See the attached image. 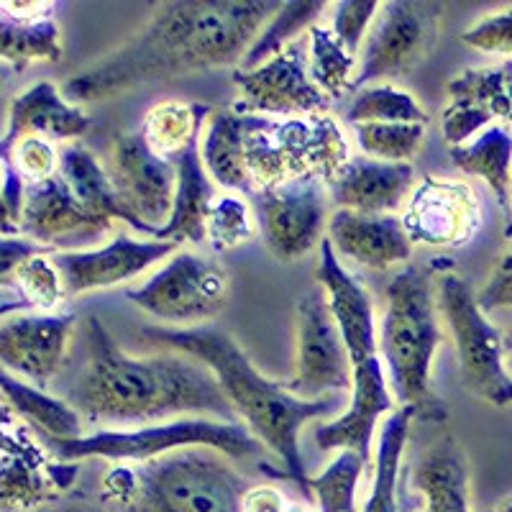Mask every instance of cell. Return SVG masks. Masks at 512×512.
<instances>
[{
  "mask_svg": "<svg viewBox=\"0 0 512 512\" xmlns=\"http://www.w3.org/2000/svg\"><path fill=\"white\" fill-rule=\"evenodd\" d=\"M415 420V410L408 405H400L392 410L390 418L379 428L377 459L372 469V492L364 502L361 512H402L397 500V487H400L402 456L408 448L410 425Z\"/></svg>",
  "mask_w": 512,
  "mask_h": 512,
  "instance_id": "33",
  "label": "cell"
},
{
  "mask_svg": "<svg viewBox=\"0 0 512 512\" xmlns=\"http://www.w3.org/2000/svg\"><path fill=\"white\" fill-rule=\"evenodd\" d=\"M277 0H172L149 24L62 85L67 103H98L146 82L239 67L251 41L280 11Z\"/></svg>",
  "mask_w": 512,
  "mask_h": 512,
  "instance_id": "1",
  "label": "cell"
},
{
  "mask_svg": "<svg viewBox=\"0 0 512 512\" xmlns=\"http://www.w3.org/2000/svg\"><path fill=\"white\" fill-rule=\"evenodd\" d=\"M77 472L80 466L54 459L31 433L21 446L0 454V512H39L57 505Z\"/></svg>",
  "mask_w": 512,
  "mask_h": 512,
  "instance_id": "20",
  "label": "cell"
},
{
  "mask_svg": "<svg viewBox=\"0 0 512 512\" xmlns=\"http://www.w3.org/2000/svg\"><path fill=\"white\" fill-rule=\"evenodd\" d=\"M295 336V372L290 379H280L282 387L300 400H318L331 392H351L354 367L349 349L320 285L297 300Z\"/></svg>",
  "mask_w": 512,
  "mask_h": 512,
  "instance_id": "11",
  "label": "cell"
},
{
  "mask_svg": "<svg viewBox=\"0 0 512 512\" xmlns=\"http://www.w3.org/2000/svg\"><path fill=\"white\" fill-rule=\"evenodd\" d=\"M505 236L512 239V203H510V213H507V223H505Z\"/></svg>",
  "mask_w": 512,
  "mask_h": 512,
  "instance_id": "50",
  "label": "cell"
},
{
  "mask_svg": "<svg viewBox=\"0 0 512 512\" xmlns=\"http://www.w3.org/2000/svg\"><path fill=\"white\" fill-rule=\"evenodd\" d=\"M0 236H21L18 226L13 223L11 213H8L6 203H3V192H0Z\"/></svg>",
  "mask_w": 512,
  "mask_h": 512,
  "instance_id": "48",
  "label": "cell"
},
{
  "mask_svg": "<svg viewBox=\"0 0 512 512\" xmlns=\"http://www.w3.org/2000/svg\"><path fill=\"white\" fill-rule=\"evenodd\" d=\"M379 8H382L379 0H338L333 6V36L354 57L367 39V31L374 24Z\"/></svg>",
  "mask_w": 512,
  "mask_h": 512,
  "instance_id": "42",
  "label": "cell"
},
{
  "mask_svg": "<svg viewBox=\"0 0 512 512\" xmlns=\"http://www.w3.org/2000/svg\"><path fill=\"white\" fill-rule=\"evenodd\" d=\"M111 228L113 223L90 213L59 175L26 187L18 233L36 244L54 251L59 246L90 244Z\"/></svg>",
  "mask_w": 512,
  "mask_h": 512,
  "instance_id": "18",
  "label": "cell"
},
{
  "mask_svg": "<svg viewBox=\"0 0 512 512\" xmlns=\"http://www.w3.org/2000/svg\"><path fill=\"white\" fill-rule=\"evenodd\" d=\"M57 175L67 182V187L75 192L80 203L90 213H95V216L108 223H128L134 231L152 236V231L144 223L136 221L131 216V210L123 205L121 195H118L116 185H113L111 175H108V169L100 164V159L90 152L88 146L77 144V141L64 146L62 152H59Z\"/></svg>",
  "mask_w": 512,
  "mask_h": 512,
  "instance_id": "29",
  "label": "cell"
},
{
  "mask_svg": "<svg viewBox=\"0 0 512 512\" xmlns=\"http://www.w3.org/2000/svg\"><path fill=\"white\" fill-rule=\"evenodd\" d=\"M415 190L413 164L351 157L328 185L336 210L364 216H395Z\"/></svg>",
  "mask_w": 512,
  "mask_h": 512,
  "instance_id": "23",
  "label": "cell"
},
{
  "mask_svg": "<svg viewBox=\"0 0 512 512\" xmlns=\"http://www.w3.org/2000/svg\"><path fill=\"white\" fill-rule=\"evenodd\" d=\"M210 113H213L210 105L167 100L146 113L144 126L139 131L157 157L175 162L192 141L200 139V131L205 128Z\"/></svg>",
  "mask_w": 512,
  "mask_h": 512,
  "instance_id": "34",
  "label": "cell"
},
{
  "mask_svg": "<svg viewBox=\"0 0 512 512\" xmlns=\"http://www.w3.org/2000/svg\"><path fill=\"white\" fill-rule=\"evenodd\" d=\"M54 3L0 0V59L24 72L31 62H59L62 39L54 24Z\"/></svg>",
  "mask_w": 512,
  "mask_h": 512,
  "instance_id": "27",
  "label": "cell"
},
{
  "mask_svg": "<svg viewBox=\"0 0 512 512\" xmlns=\"http://www.w3.org/2000/svg\"><path fill=\"white\" fill-rule=\"evenodd\" d=\"M177 185L172 213L162 231L157 233L159 241H175V244H205L210 208L216 203L218 192L213 187L203 157H200V139L192 141L185 152L175 159Z\"/></svg>",
  "mask_w": 512,
  "mask_h": 512,
  "instance_id": "28",
  "label": "cell"
},
{
  "mask_svg": "<svg viewBox=\"0 0 512 512\" xmlns=\"http://www.w3.org/2000/svg\"><path fill=\"white\" fill-rule=\"evenodd\" d=\"M254 239V223H251L249 205L239 195H218L208 216L205 241L210 249L221 254Z\"/></svg>",
  "mask_w": 512,
  "mask_h": 512,
  "instance_id": "41",
  "label": "cell"
},
{
  "mask_svg": "<svg viewBox=\"0 0 512 512\" xmlns=\"http://www.w3.org/2000/svg\"><path fill=\"white\" fill-rule=\"evenodd\" d=\"M249 479L213 448H180L144 464H113L100 482L111 512H244Z\"/></svg>",
  "mask_w": 512,
  "mask_h": 512,
  "instance_id": "4",
  "label": "cell"
},
{
  "mask_svg": "<svg viewBox=\"0 0 512 512\" xmlns=\"http://www.w3.org/2000/svg\"><path fill=\"white\" fill-rule=\"evenodd\" d=\"M108 175L131 216L144 223L157 239V233L167 226L175 203V162L157 157L141 131H131L113 139Z\"/></svg>",
  "mask_w": 512,
  "mask_h": 512,
  "instance_id": "14",
  "label": "cell"
},
{
  "mask_svg": "<svg viewBox=\"0 0 512 512\" xmlns=\"http://www.w3.org/2000/svg\"><path fill=\"white\" fill-rule=\"evenodd\" d=\"M318 285L323 287L338 331L349 349L351 367H359L377 356V326H374V303L354 274L341 264L331 239L320 241Z\"/></svg>",
  "mask_w": 512,
  "mask_h": 512,
  "instance_id": "22",
  "label": "cell"
},
{
  "mask_svg": "<svg viewBox=\"0 0 512 512\" xmlns=\"http://www.w3.org/2000/svg\"><path fill=\"white\" fill-rule=\"evenodd\" d=\"M200 157L210 180L228 192L254 195L249 169H246V113L218 108L205 121L200 139Z\"/></svg>",
  "mask_w": 512,
  "mask_h": 512,
  "instance_id": "30",
  "label": "cell"
},
{
  "mask_svg": "<svg viewBox=\"0 0 512 512\" xmlns=\"http://www.w3.org/2000/svg\"><path fill=\"white\" fill-rule=\"evenodd\" d=\"M308 64L310 77L331 103H338L346 93H354V72L359 70L356 57L346 52L333 31L318 24L308 31Z\"/></svg>",
  "mask_w": 512,
  "mask_h": 512,
  "instance_id": "36",
  "label": "cell"
},
{
  "mask_svg": "<svg viewBox=\"0 0 512 512\" xmlns=\"http://www.w3.org/2000/svg\"><path fill=\"white\" fill-rule=\"evenodd\" d=\"M349 159L344 131L328 113L297 118L246 113V169L254 192L310 175L331 185Z\"/></svg>",
  "mask_w": 512,
  "mask_h": 512,
  "instance_id": "6",
  "label": "cell"
},
{
  "mask_svg": "<svg viewBox=\"0 0 512 512\" xmlns=\"http://www.w3.org/2000/svg\"><path fill=\"white\" fill-rule=\"evenodd\" d=\"M328 239L336 254L367 269H390L410 262L413 241L397 216H364L351 210H333Z\"/></svg>",
  "mask_w": 512,
  "mask_h": 512,
  "instance_id": "25",
  "label": "cell"
},
{
  "mask_svg": "<svg viewBox=\"0 0 512 512\" xmlns=\"http://www.w3.org/2000/svg\"><path fill=\"white\" fill-rule=\"evenodd\" d=\"M88 367L70 392V405L90 423L152 425L164 418H208L239 423L216 374L185 354L131 356L116 344L98 315L88 318Z\"/></svg>",
  "mask_w": 512,
  "mask_h": 512,
  "instance_id": "2",
  "label": "cell"
},
{
  "mask_svg": "<svg viewBox=\"0 0 512 512\" xmlns=\"http://www.w3.org/2000/svg\"><path fill=\"white\" fill-rule=\"evenodd\" d=\"M326 8L328 3H323V0H290V3H282L280 11L269 18L264 29L259 31V36L251 41L249 52L241 59L239 70H254V67L264 64L267 59L277 57L282 49L290 47L292 41L308 34Z\"/></svg>",
  "mask_w": 512,
  "mask_h": 512,
  "instance_id": "35",
  "label": "cell"
},
{
  "mask_svg": "<svg viewBox=\"0 0 512 512\" xmlns=\"http://www.w3.org/2000/svg\"><path fill=\"white\" fill-rule=\"evenodd\" d=\"M231 277L213 256L177 251L144 285L128 287V303L172 328H195L216 318L228 303Z\"/></svg>",
  "mask_w": 512,
  "mask_h": 512,
  "instance_id": "9",
  "label": "cell"
},
{
  "mask_svg": "<svg viewBox=\"0 0 512 512\" xmlns=\"http://www.w3.org/2000/svg\"><path fill=\"white\" fill-rule=\"evenodd\" d=\"M477 303L484 313L497 308H512V249L500 256L487 285L477 292Z\"/></svg>",
  "mask_w": 512,
  "mask_h": 512,
  "instance_id": "45",
  "label": "cell"
},
{
  "mask_svg": "<svg viewBox=\"0 0 512 512\" xmlns=\"http://www.w3.org/2000/svg\"><path fill=\"white\" fill-rule=\"evenodd\" d=\"M438 295L431 264H410L384 290V318L379 331V359L387 384L400 405L415 410L420 423L448 420L446 402L433 390V359L443 341L438 323Z\"/></svg>",
  "mask_w": 512,
  "mask_h": 512,
  "instance_id": "5",
  "label": "cell"
},
{
  "mask_svg": "<svg viewBox=\"0 0 512 512\" xmlns=\"http://www.w3.org/2000/svg\"><path fill=\"white\" fill-rule=\"evenodd\" d=\"M364 472L367 464L356 451H338L323 472L310 477V492L320 512H356V489Z\"/></svg>",
  "mask_w": 512,
  "mask_h": 512,
  "instance_id": "39",
  "label": "cell"
},
{
  "mask_svg": "<svg viewBox=\"0 0 512 512\" xmlns=\"http://www.w3.org/2000/svg\"><path fill=\"white\" fill-rule=\"evenodd\" d=\"M402 226L413 244L454 249L482 228V203L469 182L428 175L410 192Z\"/></svg>",
  "mask_w": 512,
  "mask_h": 512,
  "instance_id": "15",
  "label": "cell"
},
{
  "mask_svg": "<svg viewBox=\"0 0 512 512\" xmlns=\"http://www.w3.org/2000/svg\"><path fill=\"white\" fill-rule=\"evenodd\" d=\"M461 44L487 54L512 57V8L487 13L461 34Z\"/></svg>",
  "mask_w": 512,
  "mask_h": 512,
  "instance_id": "43",
  "label": "cell"
},
{
  "mask_svg": "<svg viewBox=\"0 0 512 512\" xmlns=\"http://www.w3.org/2000/svg\"><path fill=\"white\" fill-rule=\"evenodd\" d=\"M90 116L67 103L52 82H36L11 100L8 128L0 139V162L21 139L39 136L49 141H75L90 128Z\"/></svg>",
  "mask_w": 512,
  "mask_h": 512,
  "instance_id": "24",
  "label": "cell"
},
{
  "mask_svg": "<svg viewBox=\"0 0 512 512\" xmlns=\"http://www.w3.org/2000/svg\"><path fill=\"white\" fill-rule=\"evenodd\" d=\"M346 118L354 126L356 123H420V126L428 123V113L423 111V105L390 82L361 88Z\"/></svg>",
  "mask_w": 512,
  "mask_h": 512,
  "instance_id": "38",
  "label": "cell"
},
{
  "mask_svg": "<svg viewBox=\"0 0 512 512\" xmlns=\"http://www.w3.org/2000/svg\"><path fill=\"white\" fill-rule=\"evenodd\" d=\"M0 400L8 408L26 420L39 438L52 441H70V438L85 436L82 433V415L72 408L70 402L57 400L36 384L13 377L11 372L0 367Z\"/></svg>",
  "mask_w": 512,
  "mask_h": 512,
  "instance_id": "31",
  "label": "cell"
},
{
  "mask_svg": "<svg viewBox=\"0 0 512 512\" xmlns=\"http://www.w3.org/2000/svg\"><path fill=\"white\" fill-rule=\"evenodd\" d=\"M285 497L280 489L269 487V484H259L251 487L244 495V512H287Z\"/></svg>",
  "mask_w": 512,
  "mask_h": 512,
  "instance_id": "46",
  "label": "cell"
},
{
  "mask_svg": "<svg viewBox=\"0 0 512 512\" xmlns=\"http://www.w3.org/2000/svg\"><path fill=\"white\" fill-rule=\"evenodd\" d=\"M395 402L390 395V384L384 374L382 359L372 356L364 364L354 367V387H351V405L344 415L331 423L315 428V443L323 451H356L364 459L372 474V441L374 428L384 413H392Z\"/></svg>",
  "mask_w": 512,
  "mask_h": 512,
  "instance_id": "21",
  "label": "cell"
},
{
  "mask_svg": "<svg viewBox=\"0 0 512 512\" xmlns=\"http://www.w3.org/2000/svg\"><path fill=\"white\" fill-rule=\"evenodd\" d=\"M16 303L0 305V315L18 313V310H39V313H52L64 297L62 274L54 267L52 254H36L26 259L16 272Z\"/></svg>",
  "mask_w": 512,
  "mask_h": 512,
  "instance_id": "37",
  "label": "cell"
},
{
  "mask_svg": "<svg viewBox=\"0 0 512 512\" xmlns=\"http://www.w3.org/2000/svg\"><path fill=\"white\" fill-rule=\"evenodd\" d=\"M287 512H310V510H308V507H303V505H292Z\"/></svg>",
  "mask_w": 512,
  "mask_h": 512,
  "instance_id": "52",
  "label": "cell"
},
{
  "mask_svg": "<svg viewBox=\"0 0 512 512\" xmlns=\"http://www.w3.org/2000/svg\"><path fill=\"white\" fill-rule=\"evenodd\" d=\"M438 310L454 336L461 384L489 405H510L512 374L505 364V338L479 308L472 285L454 272L443 274L438 282Z\"/></svg>",
  "mask_w": 512,
  "mask_h": 512,
  "instance_id": "8",
  "label": "cell"
},
{
  "mask_svg": "<svg viewBox=\"0 0 512 512\" xmlns=\"http://www.w3.org/2000/svg\"><path fill=\"white\" fill-rule=\"evenodd\" d=\"M72 328V313L16 315L0 323V367L44 390L49 379L62 372Z\"/></svg>",
  "mask_w": 512,
  "mask_h": 512,
  "instance_id": "19",
  "label": "cell"
},
{
  "mask_svg": "<svg viewBox=\"0 0 512 512\" xmlns=\"http://www.w3.org/2000/svg\"><path fill=\"white\" fill-rule=\"evenodd\" d=\"M356 144L369 159L410 164L420 152L425 126L420 123H356Z\"/></svg>",
  "mask_w": 512,
  "mask_h": 512,
  "instance_id": "40",
  "label": "cell"
},
{
  "mask_svg": "<svg viewBox=\"0 0 512 512\" xmlns=\"http://www.w3.org/2000/svg\"><path fill=\"white\" fill-rule=\"evenodd\" d=\"M180 244L175 241H139L128 233H118L111 244L100 249L54 251L52 262L62 274L64 297H80L85 292L121 285L134 280L141 272L159 264L164 256L177 254Z\"/></svg>",
  "mask_w": 512,
  "mask_h": 512,
  "instance_id": "16",
  "label": "cell"
},
{
  "mask_svg": "<svg viewBox=\"0 0 512 512\" xmlns=\"http://www.w3.org/2000/svg\"><path fill=\"white\" fill-rule=\"evenodd\" d=\"M456 169L479 177L495 195L497 205L510 213L512 203V131L507 126H489L474 141L451 146L448 152Z\"/></svg>",
  "mask_w": 512,
  "mask_h": 512,
  "instance_id": "32",
  "label": "cell"
},
{
  "mask_svg": "<svg viewBox=\"0 0 512 512\" xmlns=\"http://www.w3.org/2000/svg\"><path fill=\"white\" fill-rule=\"evenodd\" d=\"M39 512H111L105 505L100 502H90L85 497H77V500H64L57 502V505H49Z\"/></svg>",
  "mask_w": 512,
  "mask_h": 512,
  "instance_id": "47",
  "label": "cell"
},
{
  "mask_svg": "<svg viewBox=\"0 0 512 512\" xmlns=\"http://www.w3.org/2000/svg\"><path fill=\"white\" fill-rule=\"evenodd\" d=\"M489 512H512V500H510V502H507V505L497 507V510H489Z\"/></svg>",
  "mask_w": 512,
  "mask_h": 512,
  "instance_id": "51",
  "label": "cell"
},
{
  "mask_svg": "<svg viewBox=\"0 0 512 512\" xmlns=\"http://www.w3.org/2000/svg\"><path fill=\"white\" fill-rule=\"evenodd\" d=\"M49 454L64 464L82 459H108L113 464H144L180 448H213L228 459H249L264 451V443L244 423L210 420L205 415L152 423L128 431H98L93 436L52 441L39 438Z\"/></svg>",
  "mask_w": 512,
  "mask_h": 512,
  "instance_id": "7",
  "label": "cell"
},
{
  "mask_svg": "<svg viewBox=\"0 0 512 512\" xmlns=\"http://www.w3.org/2000/svg\"><path fill=\"white\" fill-rule=\"evenodd\" d=\"M36 254H54V249L36 244L26 236H0V287H16L18 267Z\"/></svg>",
  "mask_w": 512,
  "mask_h": 512,
  "instance_id": "44",
  "label": "cell"
},
{
  "mask_svg": "<svg viewBox=\"0 0 512 512\" xmlns=\"http://www.w3.org/2000/svg\"><path fill=\"white\" fill-rule=\"evenodd\" d=\"M443 139L461 146L489 126H512V62L472 67L446 85Z\"/></svg>",
  "mask_w": 512,
  "mask_h": 512,
  "instance_id": "17",
  "label": "cell"
},
{
  "mask_svg": "<svg viewBox=\"0 0 512 512\" xmlns=\"http://www.w3.org/2000/svg\"><path fill=\"white\" fill-rule=\"evenodd\" d=\"M233 85L241 90V100L233 111L267 118H297L328 113L331 100L320 93L310 77L308 36H300L277 57L267 59L254 70L231 72Z\"/></svg>",
  "mask_w": 512,
  "mask_h": 512,
  "instance_id": "12",
  "label": "cell"
},
{
  "mask_svg": "<svg viewBox=\"0 0 512 512\" xmlns=\"http://www.w3.org/2000/svg\"><path fill=\"white\" fill-rule=\"evenodd\" d=\"M264 244L277 262H297L326 239L331 192L326 180L310 175L251 195Z\"/></svg>",
  "mask_w": 512,
  "mask_h": 512,
  "instance_id": "13",
  "label": "cell"
},
{
  "mask_svg": "<svg viewBox=\"0 0 512 512\" xmlns=\"http://www.w3.org/2000/svg\"><path fill=\"white\" fill-rule=\"evenodd\" d=\"M141 336L152 344L167 346L177 354L198 359L216 374L223 395L231 402L236 415L264 443V448L280 456V461L285 464L282 474L269 469L267 464H262L264 472L272 477L290 479L305 497H313L310 477L305 474L303 454H300V431L308 420L336 413L338 400H333L331 395L318 397V400H300V397L290 395L280 379L264 377L251 364L244 349L216 326H146L141 328Z\"/></svg>",
  "mask_w": 512,
  "mask_h": 512,
  "instance_id": "3",
  "label": "cell"
},
{
  "mask_svg": "<svg viewBox=\"0 0 512 512\" xmlns=\"http://www.w3.org/2000/svg\"><path fill=\"white\" fill-rule=\"evenodd\" d=\"M408 487L418 495V512H472L469 459L459 438L446 433L428 443L410 466Z\"/></svg>",
  "mask_w": 512,
  "mask_h": 512,
  "instance_id": "26",
  "label": "cell"
},
{
  "mask_svg": "<svg viewBox=\"0 0 512 512\" xmlns=\"http://www.w3.org/2000/svg\"><path fill=\"white\" fill-rule=\"evenodd\" d=\"M446 3L436 0H390L382 3L367 39L361 44L354 93L377 80H397L431 57L441 36Z\"/></svg>",
  "mask_w": 512,
  "mask_h": 512,
  "instance_id": "10",
  "label": "cell"
},
{
  "mask_svg": "<svg viewBox=\"0 0 512 512\" xmlns=\"http://www.w3.org/2000/svg\"><path fill=\"white\" fill-rule=\"evenodd\" d=\"M505 338V364H507V372L512 374V328L507 333H502Z\"/></svg>",
  "mask_w": 512,
  "mask_h": 512,
  "instance_id": "49",
  "label": "cell"
}]
</instances>
